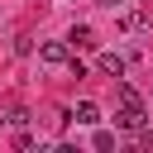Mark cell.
<instances>
[{"label": "cell", "instance_id": "8", "mask_svg": "<svg viewBox=\"0 0 153 153\" xmlns=\"http://www.w3.org/2000/svg\"><path fill=\"white\" fill-rule=\"evenodd\" d=\"M96 148H115V134L110 129H96Z\"/></svg>", "mask_w": 153, "mask_h": 153}, {"label": "cell", "instance_id": "2", "mask_svg": "<svg viewBox=\"0 0 153 153\" xmlns=\"http://www.w3.org/2000/svg\"><path fill=\"white\" fill-rule=\"evenodd\" d=\"M67 43H72V48H96V29H91V24H76V29L67 33Z\"/></svg>", "mask_w": 153, "mask_h": 153}, {"label": "cell", "instance_id": "7", "mask_svg": "<svg viewBox=\"0 0 153 153\" xmlns=\"http://www.w3.org/2000/svg\"><path fill=\"white\" fill-rule=\"evenodd\" d=\"M120 105H129V110H143L139 91H134V86H124V81H120Z\"/></svg>", "mask_w": 153, "mask_h": 153}, {"label": "cell", "instance_id": "5", "mask_svg": "<svg viewBox=\"0 0 153 153\" xmlns=\"http://www.w3.org/2000/svg\"><path fill=\"white\" fill-rule=\"evenodd\" d=\"M72 120H76V124H100V110H96L91 100H81V105L72 110Z\"/></svg>", "mask_w": 153, "mask_h": 153}, {"label": "cell", "instance_id": "4", "mask_svg": "<svg viewBox=\"0 0 153 153\" xmlns=\"http://www.w3.org/2000/svg\"><path fill=\"white\" fill-rule=\"evenodd\" d=\"M115 124H120V129H134V134H139V129H143V110H129V105H124V110L115 115Z\"/></svg>", "mask_w": 153, "mask_h": 153}, {"label": "cell", "instance_id": "9", "mask_svg": "<svg viewBox=\"0 0 153 153\" xmlns=\"http://www.w3.org/2000/svg\"><path fill=\"white\" fill-rule=\"evenodd\" d=\"M105 5H120V0H105Z\"/></svg>", "mask_w": 153, "mask_h": 153}, {"label": "cell", "instance_id": "6", "mask_svg": "<svg viewBox=\"0 0 153 153\" xmlns=\"http://www.w3.org/2000/svg\"><path fill=\"white\" fill-rule=\"evenodd\" d=\"M120 29H129V33H139V29H148V14H139V10H129V14H120Z\"/></svg>", "mask_w": 153, "mask_h": 153}, {"label": "cell", "instance_id": "3", "mask_svg": "<svg viewBox=\"0 0 153 153\" xmlns=\"http://www.w3.org/2000/svg\"><path fill=\"white\" fill-rule=\"evenodd\" d=\"M96 67H100L105 76H124V57H120V53H100V57H96Z\"/></svg>", "mask_w": 153, "mask_h": 153}, {"label": "cell", "instance_id": "1", "mask_svg": "<svg viewBox=\"0 0 153 153\" xmlns=\"http://www.w3.org/2000/svg\"><path fill=\"white\" fill-rule=\"evenodd\" d=\"M38 62H43V67H67V62H72V43H67V38L43 43V48H38Z\"/></svg>", "mask_w": 153, "mask_h": 153}]
</instances>
